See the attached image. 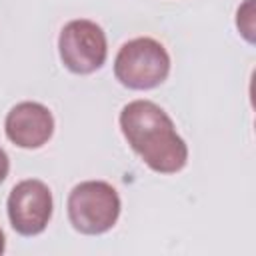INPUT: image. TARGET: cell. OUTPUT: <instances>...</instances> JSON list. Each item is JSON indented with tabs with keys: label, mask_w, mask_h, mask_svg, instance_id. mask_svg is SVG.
<instances>
[{
	"label": "cell",
	"mask_w": 256,
	"mask_h": 256,
	"mask_svg": "<svg viewBox=\"0 0 256 256\" xmlns=\"http://www.w3.org/2000/svg\"><path fill=\"white\" fill-rule=\"evenodd\" d=\"M120 128L130 148L158 174H176L188 162V146L172 118L150 100H132L120 112Z\"/></svg>",
	"instance_id": "obj_1"
},
{
	"label": "cell",
	"mask_w": 256,
	"mask_h": 256,
	"mask_svg": "<svg viewBox=\"0 0 256 256\" xmlns=\"http://www.w3.org/2000/svg\"><path fill=\"white\" fill-rule=\"evenodd\" d=\"M170 72V56L166 48L148 36L128 40L116 54L114 76L132 90H150L160 86Z\"/></svg>",
	"instance_id": "obj_2"
},
{
	"label": "cell",
	"mask_w": 256,
	"mask_h": 256,
	"mask_svg": "<svg viewBox=\"0 0 256 256\" xmlns=\"http://www.w3.org/2000/svg\"><path fill=\"white\" fill-rule=\"evenodd\" d=\"M120 196L104 180H86L72 188L68 196L70 224L82 234H104L120 216Z\"/></svg>",
	"instance_id": "obj_3"
},
{
	"label": "cell",
	"mask_w": 256,
	"mask_h": 256,
	"mask_svg": "<svg viewBox=\"0 0 256 256\" xmlns=\"http://www.w3.org/2000/svg\"><path fill=\"white\" fill-rule=\"evenodd\" d=\"M62 64L74 74H92L106 62L108 44L104 30L86 18L70 20L58 36Z\"/></svg>",
	"instance_id": "obj_4"
},
{
	"label": "cell",
	"mask_w": 256,
	"mask_h": 256,
	"mask_svg": "<svg viewBox=\"0 0 256 256\" xmlns=\"http://www.w3.org/2000/svg\"><path fill=\"white\" fill-rule=\"evenodd\" d=\"M6 208L10 224L18 234L36 236L52 218V192L42 180H22L10 190Z\"/></svg>",
	"instance_id": "obj_5"
},
{
	"label": "cell",
	"mask_w": 256,
	"mask_h": 256,
	"mask_svg": "<svg viewBox=\"0 0 256 256\" xmlns=\"http://www.w3.org/2000/svg\"><path fill=\"white\" fill-rule=\"evenodd\" d=\"M6 136L12 144L20 148H40L54 132V116L40 102H20L16 104L4 120Z\"/></svg>",
	"instance_id": "obj_6"
},
{
	"label": "cell",
	"mask_w": 256,
	"mask_h": 256,
	"mask_svg": "<svg viewBox=\"0 0 256 256\" xmlns=\"http://www.w3.org/2000/svg\"><path fill=\"white\" fill-rule=\"evenodd\" d=\"M236 26H238L240 34L252 44V42H254V0H246V2L238 8Z\"/></svg>",
	"instance_id": "obj_7"
},
{
	"label": "cell",
	"mask_w": 256,
	"mask_h": 256,
	"mask_svg": "<svg viewBox=\"0 0 256 256\" xmlns=\"http://www.w3.org/2000/svg\"><path fill=\"white\" fill-rule=\"evenodd\" d=\"M8 170H10V160H8V154L4 152V148H0V184L6 180Z\"/></svg>",
	"instance_id": "obj_8"
},
{
	"label": "cell",
	"mask_w": 256,
	"mask_h": 256,
	"mask_svg": "<svg viewBox=\"0 0 256 256\" xmlns=\"http://www.w3.org/2000/svg\"><path fill=\"white\" fill-rule=\"evenodd\" d=\"M4 248H6V238H4V232L0 230V254L4 252Z\"/></svg>",
	"instance_id": "obj_9"
}]
</instances>
